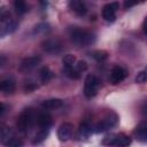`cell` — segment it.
<instances>
[{
	"mask_svg": "<svg viewBox=\"0 0 147 147\" xmlns=\"http://www.w3.org/2000/svg\"><path fill=\"white\" fill-rule=\"evenodd\" d=\"M34 122H37V116H36L33 109L32 108H26V109H24L18 115L16 125H17L18 131H21V132H28L32 127V125L34 124Z\"/></svg>",
	"mask_w": 147,
	"mask_h": 147,
	"instance_id": "6da1fadb",
	"label": "cell"
},
{
	"mask_svg": "<svg viewBox=\"0 0 147 147\" xmlns=\"http://www.w3.org/2000/svg\"><path fill=\"white\" fill-rule=\"evenodd\" d=\"M70 37H71L72 42L79 47H85V46L92 45L95 40V36L92 32L82 30V29H72Z\"/></svg>",
	"mask_w": 147,
	"mask_h": 147,
	"instance_id": "7a4b0ae2",
	"label": "cell"
},
{
	"mask_svg": "<svg viewBox=\"0 0 147 147\" xmlns=\"http://www.w3.org/2000/svg\"><path fill=\"white\" fill-rule=\"evenodd\" d=\"M16 29H17V23L10 17L9 11L2 8L0 14V36L5 37L6 34L14 32Z\"/></svg>",
	"mask_w": 147,
	"mask_h": 147,
	"instance_id": "3957f363",
	"label": "cell"
},
{
	"mask_svg": "<svg viewBox=\"0 0 147 147\" xmlns=\"http://www.w3.org/2000/svg\"><path fill=\"white\" fill-rule=\"evenodd\" d=\"M100 79L94 75H87L84 83V94L86 98H93L96 95L100 88Z\"/></svg>",
	"mask_w": 147,
	"mask_h": 147,
	"instance_id": "277c9868",
	"label": "cell"
},
{
	"mask_svg": "<svg viewBox=\"0 0 147 147\" xmlns=\"http://www.w3.org/2000/svg\"><path fill=\"white\" fill-rule=\"evenodd\" d=\"M102 144L105 145H114V146H119V147H124V146H129L131 144V138L124 133H117V134H110L107 136L106 138H103Z\"/></svg>",
	"mask_w": 147,
	"mask_h": 147,
	"instance_id": "5b68a950",
	"label": "cell"
},
{
	"mask_svg": "<svg viewBox=\"0 0 147 147\" xmlns=\"http://www.w3.org/2000/svg\"><path fill=\"white\" fill-rule=\"evenodd\" d=\"M117 124V116L114 113H110L108 116H106L101 122H99L93 129L94 132L96 133H101L105 131H108L109 129H111L113 126H115Z\"/></svg>",
	"mask_w": 147,
	"mask_h": 147,
	"instance_id": "8992f818",
	"label": "cell"
},
{
	"mask_svg": "<svg viewBox=\"0 0 147 147\" xmlns=\"http://www.w3.org/2000/svg\"><path fill=\"white\" fill-rule=\"evenodd\" d=\"M126 76H127L126 70H125L124 68L119 67V65H116V67H114V68L111 69L109 79H110V83H111L113 85H117V84H119L121 82H123Z\"/></svg>",
	"mask_w": 147,
	"mask_h": 147,
	"instance_id": "52a82bcc",
	"label": "cell"
},
{
	"mask_svg": "<svg viewBox=\"0 0 147 147\" xmlns=\"http://www.w3.org/2000/svg\"><path fill=\"white\" fill-rule=\"evenodd\" d=\"M41 62V57L40 56H29V57H25L21 64H20V70L23 71V72H26V71H30L32 70L33 68H36L39 63Z\"/></svg>",
	"mask_w": 147,
	"mask_h": 147,
	"instance_id": "ba28073f",
	"label": "cell"
},
{
	"mask_svg": "<svg viewBox=\"0 0 147 147\" xmlns=\"http://www.w3.org/2000/svg\"><path fill=\"white\" fill-rule=\"evenodd\" d=\"M74 125L71 123H63L57 129V138L61 141H67L72 137Z\"/></svg>",
	"mask_w": 147,
	"mask_h": 147,
	"instance_id": "9c48e42d",
	"label": "cell"
},
{
	"mask_svg": "<svg viewBox=\"0 0 147 147\" xmlns=\"http://www.w3.org/2000/svg\"><path fill=\"white\" fill-rule=\"evenodd\" d=\"M117 8H118L117 2L107 3V5L102 8V17H103L107 22H114L115 18H116Z\"/></svg>",
	"mask_w": 147,
	"mask_h": 147,
	"instance_id": "30bf717a",
	"label": "cell"
},
{
	"mask_svg": "<svg viewBox=\"0 0 147 147\" xmlns=\"http://www.w3.org/2000/svg\"><path fill=\"white\" fill-rule=\"evenodd\" d=\"M69 8L79 16L85 15L87 11V6L85 0H69Z\"/></svg>",
	"mask_w": 147,
	"mask_h": 147,
	"instance_id": "8fae6325",
	"label": "cell"
},
{
	"mask_svg": "<svg viewBox=\"0 0 147 147\" xmlns=\"http://www.w3.org/2000/svg\"><path fill=\"white\" fill-rule=\"evenodd\" d=\"M42 48L49 54H56L61 49V44L56 39H47L42 42Z\"/></svg>",
	"mask_w": 147,
	"mask_h": 147,
	"instance_id": "7c38bea8",
	"label": "cell"
},
{
	"mask_svg": "<svg viewBox=\"0 0 147 147\" xmlns=\"http://www.w3.org/2000/svg\"><path fill=\"white\" fill-rule=\"evenodd\" d=\"M15 80L13 78H5L0 83V90L3 94H11L15 91Z\"/></svg>",
	"mask_w": 147,
	"mask_h": 147,
	"instance_id": "4fadbf2b",
	"label": "cell"
},
{
	"mask_svg": "<svg viewBox=\"0 0 147 147\" xmlns=\"http://www.w3.org/2000/svg\"><path fill=\"white\" fill-rule=\"evenodd\" d=\"M134 136L137 140L141 142H147V122H141L134 129Z\"/></svg>",
	"mask_w": 147,
	"mask_h": 147,
	"instance_id": "5bb4252c",
	"label": "cell"
},
{
	"mask_svg": "<svg viewBox=\"0 0 147 147\" xmlns=\"http://www.w3.org/2000/svg\"><path fill=\"white\" fill-rule=\"evenodd\" d=\"M37 123L40 127H51L52 125V117L47 113H40L37 115Z\"/></svg>",
	"mask_w": 147,
	"mask_h": 147,
	"instance_id": "9a60e30c",
	"label": "cell"
},
{
	"mask_svg": "<svg viewBox=\"0 0 147 147\" xmlns=\"http://www.w3.org/2000/svg\"><path fill=\"white\" fill-rule=\"evenodd\" d=\"M62 106V100L60 99H48V100H45L42 101L41 103V107L45 109V110H53V109H57Z\"/></svg>",
	"mask_w": 147,
	"mask_h": 147,
	"instance_id": "2e32d148",
	"label": "cell"
},
{
	"mask_svg": "<svg viewBox=\"0 0 147 147\" xmlns=\"http://www.w3.org/2000/svg\"><path fill=\"white\" fill-rule=\"evenodd\" d=\"M93 127L91 126V124L88 122H83L80 125H79V129H78V134L82 137V138H87L92 132H93Z\"/></svg>",
	"mask_w": 147,
	"mask_h": 147,
	"instance_id": "e0dca14e",
	"label": "cell"
},
{
	"mask_svg": "<svg viewBox=\"0 0 147 147\" xmlns=\"http://www.w3.org/2000/svg\"><path fill=\"white\" fill-rule=\"evenodd\" d=\"M14 137V132L10 127H7V126H3L0 131V140L3 145H6L11 138Z\"/></svg>",
	"mask_w": 147,
	"mask_h": 147,
	"instance_id": "ac0fdd59",
	"label": "cell"
},
{
	"mask_svg": "<svg viewBox=\"0 0 147 147\" xmlns=\"http://www.w3.org/2000/svg\"><path fill=\"white\" fill-rule=\"evenodd\" d=\"M39 77H40V80L42 84H47L53 78V72L51 71V69L48 67H44L39 71Z\"/></svg>",
	"mask_w": 147,
	"mask_h": 147,
	"instance_id": "d6986e66",
	"label": "cell"
},
{
	"mask_svg": "<svg viewBox=\"0 0 147 147\" xmlns=\"http://www.w3.org/2000/svg\"><path fill=\"white\" fill-rule=\"evenodd\" d=\"M48 133H49V127H40V130L34 136L33 144H40V142H42L48 137Z\"/></svg>",
	"mask_w": 147,
	"mask_h": 147,
	"instance_id": "ffe728a7",
	"label": "cell"
},
{
	"mask_svg": "<svg viewBox=\"0 0 147 147\" xmlns=\"http://www.w3.org/2000/svg\"><path fill=\"white\" fill-rule=\"evenodd\" d=\"M14 7L18 15H23L28 11V6L25 3V0H14Z\"/></svg>",
	"mask_w": 147,
	"mask_h": 147,
	"instance_id": "44dd1931",
	"label": "cell"
},
{
	"mask_svg": "<svg viewBox=\"0 0 147 147\" xmlns=\"http://www.w3.org/2000/svg\"><path fill=\"white\" fill-rule=\"evenodd\" d=\"M62 63H63V70L74 67L75 63H76V57H75V55H72V54H67V55L63 57Z\"/></svg>",
	"mask_w": 147,
	"mask_h": 147,
	"instance_id": "7402d4cb",
	"label": "cell"
},
{
	"mask_svg": "<svg viewBox=\"0 0 147 147\" xmlns=\"http://www.w3.org/2000/svg\"><path fill=\"white\" fill-rule=\"evenodd\" d=\"M92 56H93L96 61L101 62V61H105V60L108 57V53H107L106 51H95V52H93Z\"/></svg>",
	"mask_w": 147,
	"mask_h": 147,
	"instance_id": "603a6c76",
	"label": "cell"
},
{
	"mask_svg": "<svg viewBox=\"0 0 147 147\" xmlns=\"http://www.w3.org/2000/svg\"><path fill=\"white\" fill-rule=\"evenodd\" d=\"M75 68H76V70L79 72V74H83L84 71H86V69H87V64H86V62L85 61H77L76 63H75Z\"/></svg>",
	"mask_w": 147,
	"mask_h": 147,
	"instance_id": "cb8c5ba5",
	"label": "cell"
},
{
	"mask_svg": "<svg viewBox=\"0 0 147 147\" xmlns=\"http://www.w3.org/2000/svg\"><path fill=\"white\" fill-rule=\"evenodd\" d=\"M136 82L138 84H144L145 82H147V71L144 70V71H140L137 77H136Z\"/></svg>",
	"mask_w": 147,
	"mask_h": 147,
	"instance_id": "d4e9b609",
	"label": "cell"
},
{
	"mask_svg": "<svg viewBox=\"0 0 147 147\" xmlns=\"http://www.w3.org/2000/svg\"><path fill=\"white\" fill-rule=\"evenodd\" d=\"M145 1H147V0H125L124 1V7L127 9V8H131V7H133L138 3H142Z\"/></svg>",
	"mask_w": 147,
	"mask_h": 147,
	"instance_id": "484cf974",
	"label": "cell"
},
{
	"mask_svg": "<svg viewBox=\"0 0 147 147\" xmlns=\"http://www.w3.org/2000/svg\"><path fill=\"white\" fill-rule=\"evenodd\" d=\"M23 145V142L18 139V138H15V137H13L7 144H6V146H11V147H18V146H22Z\"/></svg>",
	"mask_w": 147,
	"mask_h": 147,
	"instance_id": "4316f807",
	"label": "cell"
},
{
	"mask_svg": "<svg viewBox=\"0 0 147 147\" xmlns=\"http://www.w3.org/2000/svg\"><path fill=\"white\" fill-rule=\"evenodd\" d=\"M141 110H142V113H144V115H146L147 116V100L144 102V105H142V108H141Z\"/></svg>",
	"mask_w": 147,
	"mask_h": 147,
	"instance_id": "83f0119b",
	"label": "cell"
},
{
	"mask_svg": "<svg viewBox=\"0 0 147 147\" xmlns=\"http://www.w3.org/2000/svg\"><path fill=\"white\" fill-rule=\"evenodd\" d=\"M142 28H144V32L147 34V16L145 17V21H144V24H142Z\"/></svg>",
	"mask_w": 147,
	"mask_h": 147,
	"instance_id": "f1b7e54d",
	"label": "cell"
},
{
	"mask_svg": "<svg viewBox=\"0 0 147 147\" xmlns=\"http://www.w3.org/2000/svg\"><path fill=\"white\" fill-rule=\"evenodd\" d=\"M5 111H6V106L3 103H1V111H0V116L1 117L5 115Z\"/></svg>",
	"mask_w": 147,
	"mask_h": 147,
	"instance_id": "f546056e",
	"label": "cell"
},
{
	"mask_svg": "<svg viewBox=\"0 0 147 147\" xmlns=\"http://www.w3.org/2000/svg\"><path fill=\"white\" fill-rule=\"evenodd\" d=\"M40 2H41V5H46L47 0H40Z\"/></svg>",
	"mask_w": 147,
	"mask_h": 147,
	"instance_id": "4dcf8cb0",
	"label": "cell"
},
{
	"mask_svg": "<svg viewBox=\"0 0 147 147\" xmlns=\"http://www.w3.org/2000/svg\"><path fill=\"white\" fill-rule=\"evenodd\" d=\"M146 71H147V68H146Z\"/></svg>",
	"mask_w": 147,
	"mask_h": 147,
	"instance_id": "1f68e13d",
	"label": "cell"
}]
</instances>
